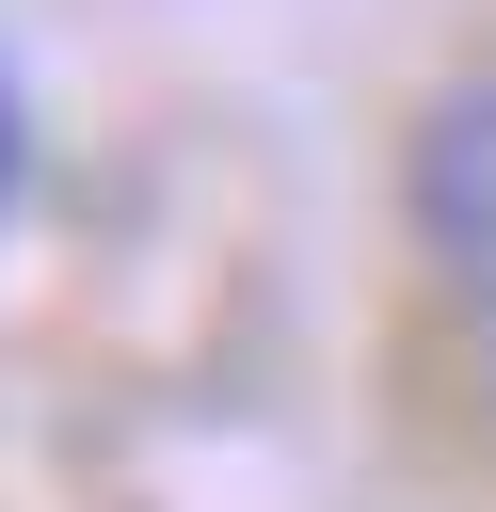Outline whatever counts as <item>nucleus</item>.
Returning <instances> with one entry per match:
<instances>
[{
    "mask_svg": "<svg viewBox=\"0 0 496 512\" xmlns=\"http://www.w3.org/2000/svg\"><path fill=\"white\" fill-rule=\"evenodd\" d=\"M400 208H416L432 272H448L464 304H496V64L448 80V96L416 112V144H400Z\"/></svg>",
    "mask_w": 496,
    "mask_h": 512,
    "instance_id": "f257e3e1",
    "label": "nucleus"
}]
</instances>
